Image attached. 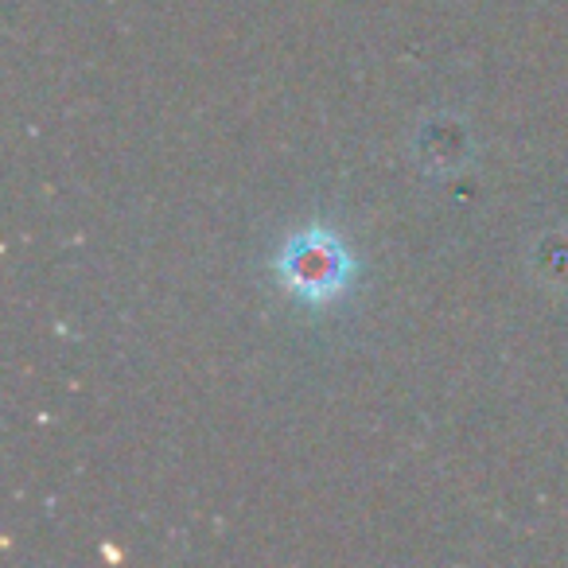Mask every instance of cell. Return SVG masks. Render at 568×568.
Returning a JSON list of instances; mask_svg holds the SVG:
<instances>
[{"instance_id": "6da1fadb", "label": "cell", "mask_w": 568, "mask_h": 568, "mask_svg": "<svg viewBox=\"0 0 568 568\" xmlns=\"http://www.w3.org/2000/svg\"><path fill=\"white\" fill-rule=\"evenodd\" d=\"M355 257L332 230H301L284 242L281 257H276V281L284 284V293L308 308H324V304L339 301L355 281Z\"/></svg>"}]
</instances>
